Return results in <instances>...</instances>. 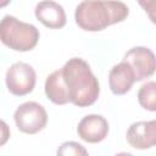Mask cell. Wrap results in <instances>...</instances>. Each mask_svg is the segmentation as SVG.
<instances>
[{
	"label": "cell",
	"instance_id": "9",
	"mask_svg": "<svg viewBox=\"0 0 156 156\" xmlns=\"http://www.w3.org/2000/svg\"><path fill=\"white\" fill-rule=\"evenodd\" d=\"M35 17L45 27L58 29L66 24V13L63 7L55 1H41L35 6Z\"/></svg>",
	"mask_w": 156,
	"mask_h": 156
},
{
	"label": "cell",
	"instance_id": "11",
	"mask_svg": "<svg viewBox=\"0 0 156 156\" xmlns=\"http://www.w3.org/2000/svg\"><path fill=\"white\" fill-rule=\"evenodd\" d=\"M45 94L49 98V100H51L54 104L56 105H65L68 101V96L66 93V88L62 80V74H61V69L54 71L51 74L48 76L46 80H45Z\"/></svg>",
	"mask_w": 156,
	"mask_h": 156
},
{
	"label": "cell",
	"instance_id": "16",
	"mask_svg": "<svg viewBox=\"0 0 156 156\" xmlns=\"http://www.w3.org/2000/svg\"><path fill=\"white\" fill-rule=\"evenodd\" d=\"M9 4V1H0V7H2V6H6Z\"/></svg>",
	"mask_w": 156,
	"mask_h": 156
},
{
	"label": "cell",
	"instance_id": "12",
	"mask_svg": "<svg viewBox=\"0 0 156 156\" xmlns=\"http://www.w3.org/2000/svg\"><path fill=\"white\" fill-rule=\"evenodd\" d=\"M156 83L155 82H147L141 85V88L138 91V101L140 106H143L145 110L155 111L156 110Z\"/></svg>",
	"mask_w": 156,
	"mask_h": 156
},
{
	"label": "cell",
	"instance_id": "4",
	"mask_svg": "<svg viewBox=\"0 0 156 156\" xmlns=\"http://www.w3.org/2000/svg\"><path fill=\"white\" fill-rule=\"evenodd\" d=\"M17 128L27 134H35L44 129L48 122L45 108L34 101H28L17 107L13 115Z\"/></svg>",
	"mask_w": 156,
	"mask_h": 156
},
{
	"label": "cell",
	"instance_id": "14",
	"mask_svg": "<svg viewBox=\"0 0 156 156\" xmlns=\"http://www.w3.org/2000/svg\"><path fill=\"white\" fill-rule=\"evenodd\" d=\"M10 138V127L2 119H0V146L5 145Z\"/></svg>",
	"mask_w": 156,
	"mask_h": 156
},
{
	"label": "cell",
	"instance_id": "13",
	"mask_svg": "<svg viewBox=\"0 0 156 156\" xmlns=\"http://www.w3.org/2000/svg\"><path fill=\"white\" fill-rule=\"evenodd\" d=\"M56 156H89L87 149L77 141H65L58 146Z\"/></svg>",
	"mask_w": 156,
	"mask_h": 156
},
{
	"label": "cell",
	"instance_id": "10",
	"mask_svg": "<svg viewBox=\"0 0 156 156\" xmlns=\"http://www.w3.org/2000/svg\"><path fill=\"white\" fill-rule=\"evenodd\" d=\"M134 82L135 77L133 69L124 61L115 65L108 73V85L111 91L116 95H123L129 91Z\"/></svg>",
	"mask_w": 156,
	"mask_h": 156
},
{
	"label": "cell",
	"instance_id": "5",
	"mask_svg": "<svg viewBox=\"0 0 156 156\" xmlns=\"http://www.w3.org/2000/svg\"><path fill=\"white\" fill-rule=\"evenodd\" d=\"M6 87L16 96L29 94L35 85L37 74L32 66L24 62H15L6 71Z\"/></svg>",
	"mask_w": 156,
	"mask_h": 156
},
{
	"label": "cell",
	"instance_id": "1",
	"mask_svg": "<svg viewBox=\"0 0 156 156\" xmlns=\"http://www.w3.org/2000/svg\"><path fill=\"white\" fill-rule=\"evenodd\" d=\"M61 69L68 101L78 107L93 105L100 93L98 78L83 58H69Z\"/></svg>",
	"mask_w": 156,
	"mask_h": 156
},
{
	"label": "cell",
	"instance_id": "6",
	"mask_svg": "<svg viewBox=\"0 0 156 156\" xmlns=\"http://www.w3.org/2000/svg\"><path fill=\"white\" fill-rule=\"evenodd\" d=\"M123 61L127 62L133 69L136 82L151 77L155 72V55L145 46L132 48L124 55Z\"/></svg>",
	"mask_w": 156,
	"mask_h": 156
},
{
	"label": "cell",
	"instance_id": "15",
	"mask_svg": "<svg viewBox=\"0 0 156 156\" xmlns=\"http://www.w3.org/2000/svg\"><path fill=\"white\" fill-rule=\"evenodd\" d=\"M115 156H133V155L129 154V152H119V154H117V155H115Z\"/></svg>",
	"mask_w": 156,
	"mask_h": 156
},
{
	"label": "cell",
	"instance_id": "7",
	"mask_svg": "<svg viewBox=\"0 0 156 156\" xmlns=\"http://www.w3.org/2000/svg\"><path fill=\"white\" fill-rule=\"evenodd\" d=\"M127 141L139 150L152 147L156 143V121H140L130 124L127 130Z\"/></svg>",
	"mask_w": 156,
	"mask_h": 156
},
{
	"label": "cell",
	"instance_id": "8",
	"mask_svg": "<svg viewBox=\"0 0 156 156\" xmlns=\"http://www.w3.org/2000/svg\"><path fill=\"white\" fill-rule=\"evenodd\" d=\"M80 139L88 143H100L107 136L108 123L100 115H88L80 119L77 127Z\"/></svg>",
	"mask_w": 156,
	"mask_h": 156
},
{
	"label": "cell",
	"instance_id": "3",
	"mask_svg": "<svg viewBox=\"0 0 156 156\" xmlns=\"http://www.w3.org/2000/svg\"><path fill=\"white\" fill-rule=\"evenodd\" d=\"M0 40L15 51H29L39 40V30L30 23L6 15L0 21Z\"/></svg>",
	"mask_w": 156,
	"mask_h": 156
},
{
	"label": "cell",
	"instance_id": "2",
	"mask_svg": "<svg viewBox=\"0 0 156 156\" xmlns=\"http://www.w3.org/2000/svg\"><path fill=\"white\" fill-rule=\"evenodd\" d=\"M129 9L121 1H82L74 13L77 24L89 32H99L127 18Z\"/></svg>",
	"mask_w": 156,
	"mask_h": 156
}]
</instances>
